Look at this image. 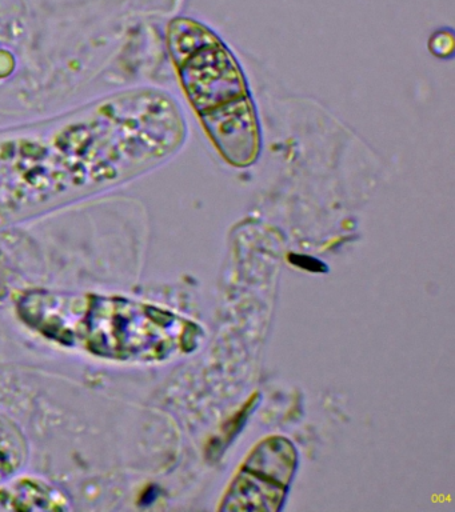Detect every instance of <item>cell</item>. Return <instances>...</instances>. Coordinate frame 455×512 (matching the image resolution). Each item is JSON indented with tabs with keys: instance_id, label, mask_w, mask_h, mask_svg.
I'll return each mask as SVG.
<instances>
[{
	"instance_id": "1",
	"label": "cell",
	"mask_w": 455,
	"mask_h": 512,
	"mask_svg": "<svg viewBox=\"0 0 455 512\" xmlns=\"http://www.w3.org/2000/svg\"><path fill=\"white\" fill-rule=\"evenodd\" d=\"M17 308L23 322L45 338L114 362L163 360L179 346L187 350L189 342L190 323L122 296L31 290Z\"/></svg>"
},
{
	"instance_id": "2",
	"label": "cell",
	"mask_w": 455,
	"mask_h": 512,
	"mask_svg": "<svg viewBox=\"0 0 455 512\" xmlns=\"http://www.w3.org/2000/svg\"><path fill=\"white\" fill-rule=\"evenodd\" d=\"M169 46L183 90L199 118L251 98L233 52L203 24L191 19L174 20Z\"/></svg>"
},
{
	"instance_id": "3",
	"label": "cell",
	"mask_w": 455,
	"mask_h": 512,
	"mask_svg": "<svg viewBox=\"0 0 455 512\" xmlns=\"http://www.w3.org/2000/svg\"><path fill=\"white\" fill-rule=\"evenodd\" d=\"M297 467V451L287 439L270 438L255 447L231 484L222 510L277 511Z\"/></svg>"
},
{
	"instance_id": "4",
	"label": "cell",
	"mask_w": 455,
	"mask_h": 512,
	"mask_svg": "<svg viewBox=\"0 0 455 512\" xmlns=\"http://www.w3.org/2000/svg\"><path fill=\"white\" fill-rule=\"evenodd\" d=\"M201 122L227 163L242 168L257 162L262 134L253 99L203 115Z\"/></svg>"
},
{
	"instance_id": "5",
	"label": "cell",
	"mask_w": 455,
	"mask_h": 512,
	"mask_svg": "<svg viewBox=\"0 0 455 512\" xmlns=\"http://www.w3.org/2000/svg\"><path fill=\"white\" fill-rule=\"evenodd\" d=\"M69 500L37 479H19L0 487V510H66Z\"/></svg>"
},
{
	"instance_id": "6",
	"label": "cell",
	"mask_w": 455,
	"mask_h": 512,
	"mask_svg": "<svg viewBox=\"0 0 455 512\" xmlns=\"http://www.w3.org/2000/svg\"><path fill=\"white\" fill-rule=\"evenodd\" d=\"M26 458L27 443L22 431L13 420L0 415V484L10 480Z\"/></svg>"
},
{
	"instance_id": "7",
	"label": "cell",
	"mask_w": 455,
	"mask_h": 512,
	"mask_svg": "<svg viewBox=\"0 0 455 512\" xmlns=\"http://www.w3.org/2000/svg\"><path fill=\"white\" fill-rule=\"evenodd\" d=\"M453 50V35L441 31L431 36L430 51L433 52L435 56H438V58H447V56L453 55Z\"/></svg>"
}]
</instances>
